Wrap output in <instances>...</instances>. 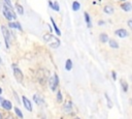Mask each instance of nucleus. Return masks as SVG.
<instances>
[{
    "mask_svg": "<svg viewBox=\"0 0 132 119\" xmlns=\"http://www.w3.org/2000/svg\"><path fill=\"white\" fill-rule=\"evenodd\" d=\"M54 10H56V11H59L60 10V7H59V4H58V2H54L53 3V7H52Z\"/></svg>",
    "mask_w": 132,
    "mask_h": 119,
    "instance_id": "nucleus-22",
    "label": "nucleus"
},
{
    "mask_svg": "<svg viewBox=\"0 0 132 119\" xmlns=\"http://www.w3.org/2000/svg\"><path fill=\"white\" fill-rule=\"evenodd\" d=\"M109 46H110L111 48H113V49H118V48H119V44H118V42H117L114 39H110V40H109Z\"/></svg>",
    "mask_w": 132,
    "mask_h": 119,
    "instance_id": "nucleus-16",
    "label": "nucleus"
},
{
    "mask_svg": "<svg viewBox=\"0 0 132 119\" xmlns=\"http://www.w3.org/2000/svg\"><path fill=\"white\" fill-rule=\"evenodd\" d=\"M1 93H2V89L0 88V94H1Z\"/></svg>",
    "mask_w": 132,
    "mask_h": 119,
    "instance_id": "nucleus-30",
    "label": "nucleus"
},
{
    "mask_svg": "<svg viewBox=\"0 0 132 119\" xmlns=\"http://www.w3.org/2000/svg\"><path fill=\"white\" fill-rule=\"evenodd\" d=\"M65 68H66V70H71V68H72V61H71L70 59H67V60H66Z\"/></svg>",
    "mask_w": 132,
    "mask_h": 119,
    "instance_id": "nucleus-14",
    "label": "nucleus"
},
{
    "mask_svg": "<svg viewBox=\"0 0 132 119\" xmlns=\"http://www.w3.org/2000/svg\"><path fill=\"white\" fill-rule=\"evenodd\" d=\"M122 85H123V89H124V91L126 92V91L128 90V88H127V84H126V82H124V81H122Z\"/></svg>",
    "mask_w": 132,
    "mask_h": 119,
    "instance_id": "nucleus-25",
    "label": "nucleus"
},
{
    "mask_svg": "<svg viewBox=\"0 0 132 119\" xmlns=\"http://www.w3.org/2000/svg\"><path fill=\"white\" fill-rule=\"evenodd\" d=\"M58 84H59V78H58V75L55 73L54 77L51 78V80H50V86H51V89H52V90H56Z\"/></svg>",
    "mask_w": 132,
    "mask_h": 119,
    "instance_id": "nucleus-3",
    "label": "nucleus"
},
{
    "mask_svg": "<svg viewBox=\"0 0 132 119\" xmlns=\"http://www.w3.org/2000/svg\"><path fill=\"white\" fill-rule=\"evenodd\" d=\"M100 40H101L102 42H106V41L108 40V36H107V34H105V33H101V34H100Z\"/></svg>",
    "mask_w": 132,
    "mask_h": 119,
    "instance_id": "nucleus-17",
    "label": "nucleus"
},
{
    "mask_svg": "<svg viewBox=\"0 0 132 119\" xmlns=\"http://www.w3.org/2000/svg\"><path fill=\"white\" fill-rule=\"evenodd\" d=\"M5 1V4H7L8 6H11V4H10V0H4Z\"/></svg>",
    "mask_w": 132,
    "mask_h": 119,
    "instance_id": "nucleus-27",
    "label": "nucleus"
},
{
    "mask_svg": "<svg viewBox=\"0 0 132 119\" xmlns=\"http://www.w3.org/2000/svg\"><path fill=\"white\" fill-rule=\"evenodd\" d=\"M122 8H123L125 11H130V10L132 9V5H131V3L126 2V3H123V4H122Z\"/></svg>",
    "mask_w": 132,
    "mask_h": 119,
    "instance_id": "nucleus-12",
    "label": "nucleus"
},
{
    "mask_svg": "<svg viewBox=\"0 0 132 119\" xmlns=\"http://www.w3.org/2000/svg\"><path fill=\"white\" fill-rule=\"evenodd\" d=\"M1 106L3 107V109H5V110H7V111H9L11 108H12V106H11V102L9 101V100H3V102L1 103Z\"/></svg>",
    "mask_w": 132,
    "mask_h": 119,
    "instance_id": "nucleus-10",
    "label": "nucleus"
},
{
    "mask_svg": "<svg viewBox=\"0 0 132 119\" xmlns=\"http://www.w3.org/2000/svg\"><path fill=\"white\" fill-rule=\"evenodd\" d=\"M105 97H106V99H107V102H108V108H111L112 107V103H111V101H110V99H109V97H108V95L105 93Z\"/></svg>",
    "mask_w": 132,
    "mask_h": 119,
    "instance_id": "nucleus-24",
    "label": "nucleus"
},
{
    "mask_svg": "<svg viewBox=\"0 0 132 119\" xmlns=\"http://www.w3.org/2000/svg\"><path fill=\"white\" fill-rule=\"evenodd\" d=\"M1 29H2V33H3V36H4L5 44L8 48L9 47V32H8V28H6L5 26H2Z\"/></svg>",
    "mask_w": 132,
    "mask_h": 119,
    "instance_id": "nucleus-4",
    "label": "nucleus"
},
{
    "mask_svg": "<svg viewBox=\"0 0 132 119\" xmlns=\"http://www.w3.org/2000/svg\"><path fill=\"white\" fill-rule=\"evenodd\" d=\"M0 118H1V114H0Z\"/></svg>",
    "mask_w": 132,
    "mask_h": 119,
    "instance_id": "nucleus-33",
    "label": "nucleus"
},
{
    "mask_svg": "<svg viewBox=\"0 0 132 119\" xmlns=\"http://www.w3.org/2000/svg\"><path fill=\"white\" fill-rule=\"evenodd\" d=\"M112 77H113V80H116V79H117V78H116V72H114V71L112 72Z\"/></svg>",
    "mask_w": 132,
    "mask_h": 119,
    "instance_id": "nucleus-28",
    "label": "nucleus"
},
{
    "mask_svg": "<svg viewBox=\"0 0 132 119\" xmlns=\"http://www.w3.org/2000/svg\"><path fill=\"white\" fill-rule=\"evenodd\" d=\"M51 21H52V24H53V27H54V29H55V31H56V33L60 36L61 35V31H60V29L58 28V26L56 25V23H55V21H54V19L53 18H51Z\"/></svg>",
    "mask_w": 132,
    "mask_h": 119,
    "instance_id": "nucleus-13",
    "label": "nucleus"
},
{
    "mask_svg": "<svg viewBox=\"0 0 132 119\" xmlns=\"http://www.w3.org/2000/svg\"><path fill=\"white\" fill-rule=\"evenodd\" d=\"M120 1H125V0H120Z\"/></svg>",
    "mask_w": 132,
    "mask_h": 119,
    "instance_id": "nucleus-32",
    "label": "nucleus"
},
{
    "mask_svg": "<svg viewBox=\"0 0 132 119\" xmlns=\"http://www.w3.org/2000/svg\"><path fill=\"white\" fill-rule=\"evenodd\" d=\"M116 35L119 36V37H121V38H124V37L128 36V32L125 29H118L116 31Z\"/></svg>",
    "mask_w": 132,
    "mask_h": 119,
    "instance_id": "nucleus-7",
    "label": "nucleus"
},
{
    "mask_svg": "<svg viewBox=\"0 0 132 119\" xmlns=\"http://www.w3.org/2000/svg\"><path fill=\"white\" fill-rule=\"evenodd\" d=\"M104 11H105L106 13L110 14V13H112V12H113V8H112L111 6H109V5H107V6H105V7H104Z\"/></svg>",
    "mask_w": 132,
    "mask_h": 119,
    "instance_id": "nucleus-19",
    "label": "nucleus"
},
{
    "mask_svg": "<svg viewBox=\"0 0 132 119\" xmlns=\"http://www.w3.org/2000/svg\"><path fill=\"white\" fill-rule=\"evenodd\" d=\"M85 19H86V22L88 24V27H91V20H90V17L87 12H85Z\"/></svg>",
    "mask_w": 132,
    "mask_h": 119,
    "instance_id": "nucleus-21",
    "label": "nucleus"
},
{
    "mask_svg": "<svg viewBox=\"0 0 132 119\" xmlns=\"http://www.w3.org/2000/svg\"><path fill=\"white\" fill-rule=\"evenodd\" d=\"M128 26L132 29V20H129V21H128Z\"/></svg>",
    "mask_w": 132,
    "mask_h": 119,
    "instance_id": "nucleus-26",
    "label": "nucleus"
},
{
    "mask_svg": "<svg viewBox=\"0 0 132 119\" xmlns=\"http://www.w3.org/2000/svg\"><path fill=\"white\" fill-rule=\"evenodd\" d=\"M1 62H2V59H1V57H0V63H1Z\"/></svg>",
    "mask_w": 132,
    "mask_h": 119,
    "instance_id": "nucleus-31",
    "label": "nucleus"
},
{
    "mask_svg": "<svg viewBox=\"0 0 132 119\" xmlns=\"http://www.w3.org/2000/svg\"><path fill=\"white\" fill-rule=\"evenodd\" d=\"M43 39L48 43V46H50L51 48L57 49V48H59V46H60V40H59L56 36H54V35H52V34H45V35L43 36Z\"/></svg>",
    "mask_w": 132,
    "mask_h": 119,
    "instance_id": "nucleus-1",
    "label": "nucleus"
},
{
    "mask_svg": "<svg viewBox=\"0 0 132 119\" xmlns=\"http://www.w3.org/2000/svg\"><path fill=\"white\" fill-rule=\"evenodd\" d=\"M79 7H80V5H79V3H78L77 1H74V2L72 3V9H73L74 11L78 10V9H79Z\"/></svg>",
    "mask_w": 132,
    "mask_h": 119,
    "instance_id": "nucleus-18",
    "label": "nucleus"
},
{
    "mask_svg": "<svg viewBox=\"0 0 132 119\" xmlns=\"http://www.w3.org/2000/svg\"><path fill=\"white\" fill-rule=\"evenodd\" d=\"M2 10H3L2 12H3L4 17L6 18V20L12 21V20L15 19V13H14V11L12 10V7H11V6H8L7 4H4Z\"/></svg>",
    "mask_w": 132,
    "mask_h": 119,
    "instance_id": "nucleus-2",
    "label": "nucleus"
},
{
    "mask_svg": "<svg viewBox=\"0 0 132 119\" xmlns=\"http://www.w3.org/2000/svg\"><path fill=\"white\" fill-rule=\"evenodd\" d=\"M57 99H58L59 102L62 101V94H61V91H58V93H57Z\"/></svg>",
    "mask_w": 132,
    "mask_h": 119,
    "instance_id": "nucleus-23",
    "label": "nucleus"
},
{
    "mask_svg": "<svg viewBox=\"0 0 132 119\" xmlns=\"http://www.w3.org/2000/svg\"><path fill=\"white\" fill-rule=\"evenodd\" d=\"M15 8H16V11H18L19 14L22 16V14L24 13V8H23L22 5H20V4H15Z\"/></svg>",
    "mask_w": 132,
    "mask_h": 119,
    "instance_id": "nucleus-15",
    "label": "nucleus"
},
{
    "mask_svg": "<svg viewBox=\"0 0 132 119\" xmlns=\"http://www.w3.org/2000/svg\"><path fill=\"white\" fill-rule=\"evenodd\" d=\"M3 100H4V99H3V98H2V97H1V96H0V105H1V103H2V102H3Z\"/></svg>",
    "mask_w": 132,
    "mask_h": 119,
    "instance_id": "nucleus-29",
    "label": "nucleus"
},
{
    "mask_svg": "<svg viewBox=\"0 0 132 119\" xmlns=\"http://www.w3.org/2000/svg\"><path fill=\"white\" fill-rule=\"evenodd\" d=\"M13 76H14V78H15V80H16L18 82H22V81H23L24 76H23V72L21 71L20 68L13 67Z\"/></svg>",
    "mask_w": 132,
    "mask_h": 119,
    "instance_id": "nucleus-5",
    "label": "nucleus"
},
{
    "mask_svg": "<svg viewBox=\"0 0 132 119\" xmlns=\"http://www.w3.org/2000/svg\"><path fill=\"white\" fill-rule=\"evenodd\" d=\"M33 100H34L38 106L43 105V99H42L41 97H39V95H38V94H34V96H33Z\"/></svg>",
    "mask_w": 132,
    "mask_h": 119,
    "instance_id": "nucleus-11",
    "label": "nucleus"
},
{
    "mask_svg": "<svg viewBox=\"0 0 132 119\" xmlns=\"http://www.w3.org/2000/svg\"><path fill=\"white\" fill-rule=\"evenodd\" d=\"M8 27L9 28H13V29H18V30H22V26L18 22H10L8 24Z\"/></svg>",
    "mask_w": 132,
    "mask_h": 119,
    "instance_id": "nucleus-9",
    "label": "nucleus"
},
{
    "mask_svg": "<svg viewBox=\"0 0 132 119\" xmlns=\"http://www.w3.org/2000/svg\"><path fill=\"white\" fill-rule=\"evenodd\" d=\"M63 111H64L65 113H69L70 111H72V103H71V101H67V102L64 105Z\"/></svg>",
    "mask_w": 132,
    "mask_h": 119,
    "instance_id": "nucleus-8",
    "label": "nucleus"
},
{
    "mask_svg": "<svg viewBox=\"0 0 132 119\" xmlns=\"http://www.w3.org/2000/svg\"><path fill=\"white\" fill-rule=\"evenodd\" d=\"M14 113L16 114V116L18 117H20V118H23V114H22V112H21V110L19 109V108H14Z\"/></svg>",
    "mask_w": 132,
    "mask_h": 119,
    "instance_id": "nucleus-20",
    "label": "nucleus"
},
{
    "mask_svg": "<svg viewBox=\"0 0 132 119\" xmlns=\"http://www.w3.org/2000/svg\"><path fill=\"white\" fill-rule=\"evenodd\" d=\"M22 100H23V105H24L25 109H26L27 111L31 112V111H32V105H31V101H30L26 96H23V97H22Z\"/></svg>",
    "mask_w": 132,
    "mask_h": 119,
    "instance_id": "nucleus-6",
    "label": "nucleus"
}]
</instances>
